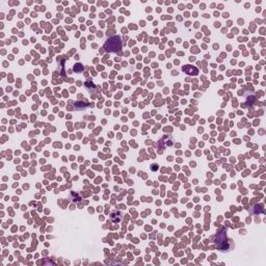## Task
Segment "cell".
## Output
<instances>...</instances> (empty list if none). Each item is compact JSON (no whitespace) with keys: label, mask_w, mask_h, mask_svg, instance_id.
Returning a JSON list of instances; mask_svg holds the SVG:
<instances>
[{"label":"cell","mask_w":266,"mask_h":266,"mask_svg":"<svg viewBox=\"0 0 266 266\" xmlns=\"http://www.w3.org/2000/svg\"><path fill=\"white\" fill-rule=\"evenodd\" d=\"M123 219V214H122L121 211L119 210H114V211L110 212V220L114 223H119L122 221Z\"/></svg>","instance_id":"7a4b0ae2"},{"label":"cell","mask_w":266,"mask_h":266,"mask_svg":"<svg viewBox=\"0 0 266 266\" xmlns=\"http://www.w3.org/2000/svg\"><path fill=\"white\" fill-rule=\"evenodd\" d=\"M104 49L108 52H117L122 49V41L120 37H111L105 42Z\"/></svg>","instance_id":"6da1fadb"},{"label":"cell","mask_w":266,"mask_h":266,"mask_svg":"<svg viewBox=\"0 0 266 266\" xmlns=\"http://www.w3.org/2000/svg\"><path fill=\"white\" fill-rule=\"evenodd\" d=\"M165 143L164 148H165V146L168 147V146L173 145V139H172V137H170V135H164V136L160 139V141H159V145H160V143Z\"/></svg>","instance_id":"277c9868"},{"label":"cell","mask_w":266,"mask_h":266,"mask_svg":"<svg viewBox=\"0 0 266 266\" xmlns=\"http://www.w3.org/2000/svg\"><path fill=\"white\" fill-rule=\"evenodd\" d=\"M82 70H83L82 65H80V64H77V65H75V66H74V71H75V72H81Z\"/></svg>","instance_id":"5b68a950"},{"label":"cell","mask_w":266,"mask_h":266,"mask_svg":"<svg viewBox=\"0 0 266 266\" xmlns=\"http://www.w3.org/2000/svg\"><path fill=\"white\" fill-rule=\"evenodd\" d=\"M152 166H153V167H152L153 170H156L157 168H158V165H157V164H152Z\"/></svg>","instance_id":"8992f818"},{"label":"cell","mask_w":266,"mask_h":266,"mask_svg":"<svg viewBox=\"0 0 266 266\" xmlns=\"http://www.w3.org/2000/svg\"><path fill=\"white\" fill-rule=\"evenodd\" d=\"M183 71L186 73V74H188V75H197V74H198V72H199L198 69H197L196 66H188V65H186V66H183Z\"/></svg>","instance_id":"3957f363"}]
</instances>
